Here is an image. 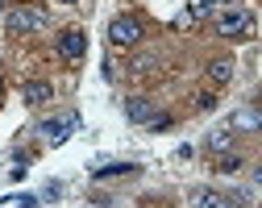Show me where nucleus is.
I'll return each mask as SVG.
<instances>
[{
    "label": "nucleus",
    "instance_id": "f257e3e1",
    "mask_svg": "<svg viewBox=\"0 0 262 208\" xmlns=\"http://www.w3.org/2000/svg\"><path fill=\"white\" fill-rule=\"evenodd\" d=\"M108 42L113 46H138L142 42V21L138 17H113L108 21Z\"/></svg>",
    "mask_w": 262,
    "mask_h": 208
},
{
    "label": "nucleus",
    "instance_id": "f03ea898",
    "mask_svg": "<svg viewBox=\"0 0 262 208\" xmlns=\"http://www.w3.org/2000/svg\"><path fill=\"white\" fill-rule=\"evenodd\" d=\"M5 25H9V33H42L46 29V13L42 9H13L5 17Z\"/></svg>",
    "mask_w": 262,
    "mask_h": 208
},
{
    "label": "nucleus",
    "instance_id": "7ed1b4c3",
    "mask_svg": "<svg viewBox=\"0 0 262 208\" xmlns=\"http://www.w3.org/2000/svg\"><path fill=\"white\" fill-rule=\"evenodd\" d=\"M75 129H79V117H75V113H62V117L42 121V137H46L50 146H62V142H67V137H71Z\"/></svg>",
    "mask_w": 262,
    "mask_h": 208
},
{
    "label": "nucleus",
    "instance_id": "20e7f679",
    "mask_svg": "<svg viewBox=\"0 0 262 208\" xmlns=\"http://www.w3.org/2000/svg\"><path fill=\"white\" fill-rule=\"evenodd\" d=\"M216 33H225V38H242V33L250 29V13L246 9H225V13H216Z\"/></svg>",
    "mask_w": 262,
    "mask_h": 208
},
{
    "label": "nucleus",
    "instance_id": "39448f33",
    "mask_svg": "<svg viewBox=\"0 0 262 208\" xmlns=\"http://www.w3.org/2000/svg\"><path fill=\"white\" fill-rule=\"evenodd\" d=\"M229 129L233 133H262V109L258 104H242V109L229 117Z\"/></svg>",
    "mask_w": 262,
    "mask_h": 208
},
{
    "label": "nucleus",
    "instance_id": "423d86ee",
    "mask_svg": "<svg viewBox=\"0 0 262 208\" xmlns=\"http://www.w3.org/2000/svg\"><path fill=\"white\" fill-rule=\"evenodd\" d=\"M88 50V38H83V29H62L58 33V54L67 58V63H79Z\"/></svg>",
    "mask_w": 262,
    "mask_h": 208
},
{
    "label": "nucleus",
    "instance_id": "0eeeda50",
    "mask_svg": "<svg viewBox=\"0 0 262 208\" xmlns=\"http://www.w3.org/2000/svg\"><path fill=\"white\" fill-rule=\"evenodd\" d=\"M125 117L138 121V125H150V121L158 117V104H154L150 96H129V100H125Z\"/></svg>",
    "mask_w": 262,
    "mask_h": 208
},
{
    "label": "nucleus",
    "instance_id": "6e6552de",
    "mask_svg": "<svg viewBox=\"0 0 262 208\" xmlns=\"http://www.w3.org/2000/svg\"><path fill=\"white\" fill-rule=\"evenodd\" d=\"M212 9H216V0H195L191 9H183V13L175 17V25H179V29H191V25H200V21H204Z\"/></svg>",
    "mask_w": 262,
    "mask_h": 208
},
{
    "label": "nucleus",
    "instance_id": "1a4fd4ad",
    "mask_svg": "<svg viewBox=\"0 0 262 208\" xmlns=\"http://www.w3.org/2000/svg\"><path fill=\"white\" fill-rule=\"evenodd\" d=\"M50 96H54V88H50L46 79H29V84H21V100L34 104V109H38V104H46Z\"/></svg>",
    "mask_w": 262,
    "mask_h": 208
},
{
    "label": "nucleus",
    "instance_id": "9d476101",
    "mask_svg": "<svg viewBox=\"0 0 262 208\" xmlns=\"http://www.w3.org/2000/svg\"><path fill=\"white\" fill-rule=\"evenodd\" d=\"M191 208H229V200L221 192H208V188H195L191 192Z\"/></svg>",
    "mask_w": 262,
    "mask_h": 208
},
{
    "label": "nucleus",
    "instance_id": "9b49d317",
    "mask_svg": "<svg viewBox=\"0 0 262 208\" xmlns=\"http://www.w3.org/2000/svg\"><path fill=\"white\" fill-rule=\"evenodd\" d=\"M233 137H237V133L229 129V125L216 129V133H208V150H212V154H229V150H233Z\"/></svg>",
    "mask_w": 262,
    "mask_h": 208
},
{
    "label": "nucleus",
    "instance_id": "f8f14e48",
    "mask_svg": "<svg viewBox=\"0 0 262 208\" xmlns=\"http://www.w3.org/2000/svg\"><path fill=\"white\" fill-rule=\"evenodd\" d=\"M208 79H212V84H229V79H233V58H216V63H208Z\"/></svg>",
    "mask_w": 262,
    "mask_h": 208
},
{
    "label": "nucleus",
    "instance_id": "ddd939ff",
    "mask_svg": "<svg viewBox=\"0 0 262 208\" xmlns=\"http://www.w3.org/2000/svg\"><path fill=\"white\" fill-rule=\"evenodd\" d=\"M134 162H108V167H96V179H108V175H129Z\"/></svg>",
    "mask_w": 262,
    "mask_h": 208
},
{
    "label": "nucleus",
    "instance_id": "4468645a",
    "mask_svg": "<svg viewBox=\"0 0 262 208\" xmlns=\"http://www.w3.org/2000/svg\"><path fill=\"white\" fill-rule=\"evenodd\" d=\"M242 167H246V162H242L237 154H221V158H216V171H225V175H233V171H242Z\"/></svg>",
    "mask_w": 262,
    "mask_h": 208
},
{
    "label": "nucleus",
    "instance_id": "2eb2a0df",
    "mask_svg": "<svg viewBox=\"0 0 262 208\" xmlns=\"http://www.w3.org/2000/svg\"><path fill=\"white\" fill-rule=\"evenodd\" d=\"M129 67H134L138 75H146V71H154V54H138L134 63H129Z\"/></svg>",
    "mask_w": 262,
    "mask_h": 208
},
{
    "label": "nucleus",
    "instance_id": "dca6fc26",
    "mask_svg": "<svg viewBox=\"0 0 262 208\" xmlns=\"http://www.w3.org/2000/svg\"><path fill=\"white\" fill-rule=\"evenodd\" d=\"M195 104H200V109H216V96H212V92H200V96H195Z\"/></svg>",
    "mask_w": 262,
    "mask_h": 208
},
{
    "label": "nucleus",
    "instance_id": "f3484780",
    "mask_svg": "<svg viewBox=\"0 0 262 208\" xmlns=\"http://www.w3.org/2000/svg\"><path fill=\"white\" fill-rule=\"evenodd\" d=\"M216 5H233V0H216Z\"/></svg>",
    "mask_w": 262,
    "mask_h": 208
},
{
    "label": "nucleus",
    "instance_id": "a211bd4d",
    "mask_svg": "<svg viewBox=\"0 0 262 208\" xmlns=\"http://www.w3.org/2000/svg\"><path fill=\"white\" fill-rule=\"evenodd\" d=\"M62 5H75V0H62Z\"/></svg>",
    "mask_w": 262,
    "mask_h": 208
}]
</instances>
